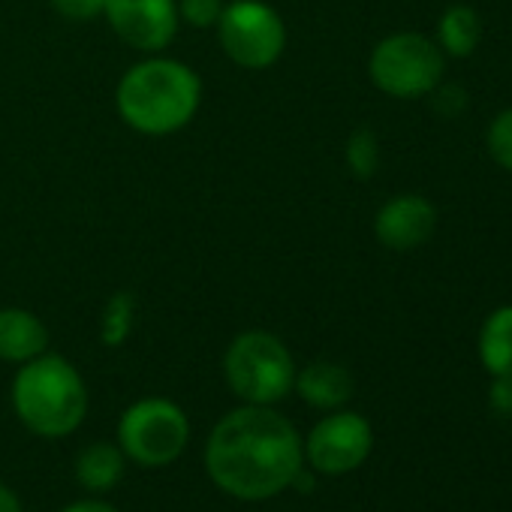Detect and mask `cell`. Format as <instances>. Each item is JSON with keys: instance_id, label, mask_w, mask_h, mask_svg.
I'll use <instances>...</instances> for the list:
<instances>
[{"instance_id": "7a4b0ae2", "label": "cell", "mask_w": 512, "mask_h": 512, "mask_svg": "<svg viewBox=\"0 0 512 512\" xmlns=\"http://www.w3.org/2000/svg\"><path fill=\"white\" fill-rule=\"evenodd\" d=\"M199 76L172 58H145L130 67L115 91L118 115L145 136H169L184 130L199 112Z\"/></svg>"}, {"instance_id": "52a82bcc", "label": "cell", "mask_w": 512, "mask_h": 512, "mask_svg": "<svg viewBox=\"0 0 512 512\" xmlns=\"http://www.w3.org/2000/svg\"><path fill=\"white\" fill-rule=\"evenodd\" d=\"M217 40L229 61L244 70H266L287 49V28L266 0H232L217 22Z\"/></svg>"}, {"instance_id": "8992f818", "label": "cell", "mask_w": 512, "mask_h": 512, "mask_svg": "<svg viewBox=\"0 0 512 512\" xmlns=\"http://www.w3.org/2000/svg\"><path fill=\"white\" fill-rule=\"evenodd\" d=\"M187 413L169 398H142L130 404L118 422V446L124 458L142 467H166L187 449Z\"/></svg>"}, {"instance_id": "2e32d148", "label": "cell", "mask_w": 512, "mask_h": 512, "mask_svg": "<svg viewBox=\"0 0 512 512\" xmlns=\"http://www.w3.org/2000/svg\"><path fill=\"white\" fill-rule=\"evenodd\" d=\"M133 323H136V296L127 293V290H121L103 308V317H100V341L106 347H121L130 338Z\"/></svg>"}, {"instance_id": "603a6c76", "label": "cell", "mask_w": 512, "mask_h": 512, "mask_svg": "<svg viewBox=\"0 0 512 512\" xmlns=\"http://www.w3.org/2000/svg\"><path fill=\"white\" fill-rule=\"evenodd\" d=\"M0 512H25L22 497L10 485H4V482H0Z\"/></svg>"}, {"instance_id": "9c48e42d", "label": "cell", "mask_w": 512, "mask_h": 512, "mask_svg": "<svg viewBox=\"0 0 512 512\" xmlns=\"http://www.w3.org/2000/svg\"><path fill=\"white\" fill-rule=\"evenodd\" d=\"M112 31L139 52H163L178 34V0H106Z\"/></svg>"}, {"instance_id": "9a60e30c", "label": "cell", "mask_w": 512, "mask_h": 512, "mask_svg": "<svg viewBox=\"0 0 512 512\" xmlns=\"http://www.w3.org/2000/svg\"><path fill=\"white\" fill-rule=\"evenodd\" d=\"M479 359L491 377H512V305L488 314L479 332Z\"/></svg>"}, {"instance_id": "30bf717a", "label": "cell", "mask_w": 512, "mask_h": 512, "mask_svg": "<svg viewBox=\"0 0 512 512\" xmlns=\"http://www.w3.org/2000/svg\"><path fill=\"white\" fill-rule=\"evenodd\" d=\"M434 226H437V211L419 193L392 196L374 217V232L380 244L398 253L422 247L431 238Z\"/></svg>"}, {"instance_id": "cb8c5ba5", "label": "cell", "mask_w": 512, "mask_h": 512, "mask_svg": "<svg viewBox=\"0 0 512 512\" xmlns=\"http://www.w3.org/2000/svg\"><path fill=\"white\" fill-rule=\"evenodd\" d=\"M61 512H118V509L112 503H106V500H76Z\"/></svg>"}, {"instance_id": "44dd1931", "label": "cell", "mask_w": 512, "mask_h": 512, "mask_svg": "<svg viewBox=\"0 0 512 512\" xmlns=\"http://www.w3.org/2000/svg\"><path fill=\"white\" fill-rule=\"evenodd\" d=\"M52 7L70 22H91L103 16L106 0H52Z\"/></svg>"}, {"instance_id": "ffe728a7", "label": "cell", "mask_w": 512, "mask_h": 512, "mask_svg": "<svg viewBox=\"0 0 512 512\" xmlns=\"http://www.w3.org/2000/svg\"><path fill=\"white\" fill-rule=\"evenodd\" d=\"M431 103H434V109H437V115H443V118H458L464 109H467V91L461 88V85H437L434 91H431Z\"/></svg>"}, {"instance_id": "5bb4252c", "label": "cell", "mask_w": 512, "mask_h": 512, "mask_svg": "<svg viewBox=\"0 0 512 512\" xmlns=\"http://www.w3.org/2000/svg\"><path fill=\"white\" fill-rule=\"evenodd\" d=\"M482 40V19L467 4H452L437 22V46L446 58H470Z\"/></svg>"}, {"instance_id": "7402d4cb", "label": "cell", "mask_w": 512, "mask_h": 512, "mask_svg": "<svg viewBox=\"0 0 512 512\" xmlns=\"http://www.w3.org/2000/svg\"><path fill=\"white\" fill-rule=\"evenodd\" d=\"M488 398H491V407H494V410L512 413V377H509V374L494 377V380H491V389H488Z\"/></svg>"}, {"instance_id": "277c9868", "label": "cell", "mask_w": 512, "mask_h": 512, "mask_svg": "<svg viewBox=\"0 0 512 512\" xmlns=\"http://www.w3.org/2000/svg\"><path fill=\"white\" fill-rule=\"evenodd\" d=\"M223 374L229 389L244 404H278L296 386V362L287 344L263 329L232 338L223 353Z\"/></svg>"}, {"instance_id": "5b68a950", "label": "cell", "mask_w": 512, "mask_h": 512, "mask_svg": "<svg viewBox=\"0 0 512 512\" xmlns=\"http://www.w3.org/2000/svg\"><path fill=\"white\" fill-rule=\"evenodd\" d=\"M443 67L446 55L440 46L413 31L380 40L368 58L371 82L395 100L428 97L443 82Z\"/></svg>"}, {"instance_id": "7c38bea8", "label": "cell", "mask_w": 512, "mask_h": 512, "mask_svg": "<svg viewBox=\"0 0 512 512\" xmlns=\"http://www.w3.org/2000/svg\"><path fill=\"white\" fill-rule=\"evenodd\" d=\"M311 407L317 410H341L353 398V374L335 362H311L308 368L296 371L293 386Z\"/></svg>"}, {"instance_id": "e0dca14e", "label": "cell", "mask_w": 512, "mask_h": 512, "mask_svg": "<svg viewBox=\"0 0 512 512\" xmlns=\"http://www.w3.org/2000/svg\"><path fill=\"white\" fill-rule=\"evenodd\" d=\"M347 166L356 178H371L380 166V142L371 130L359 127L356 133H350L347 148H344Z\"/></svg>"}, {"instance_id": "ba28073f", "label": "cell", "mask_w": 512, "mask_h": 512, "mask_svg": "<svg viewBox=\"0 0 512 512\" xmlns=\"http://www.w3.org/2000/svg\"><path fill=\"white\" fill-rule=\"evenodd\" d=\"M371 446H374L371 422L359 413L338 410L311 428L308 440L302 443V452H305V461L317 473L344 476L356 470L359 464H365V458L371 455Z\"/></svg>"}, {"instance_id": "3957f363", "label": "cell", "mask_w": 512, "mask_h": 512, "mask_svg": "<svg viewBox=\"0 0 512 512\" xmlns=\"http://www.w3.org/2000/svg\"><path fill=\"white\" fill-rule=\"evenodd\" d=\"M13 407L22 425L40 437L73 434L88 413V389L82 374L58 353L25 362L13 380Z\"/></svg>"}, {"instance_id": "4fadbf2b", "label": "cell", "mask_w": 512, "mask_h": 512, "mask_svg": "<svg viewBox=\"0 0 512 512\" xmlns=\"http://www.w3.org/2000/svg\"><path fill=\"white\" fill-rule=\"evenodd\" d=\"M124 476V452L118 443H91L76 458V479L85 491H112Z\"/></svg>"}, {"instance_id": "6da1fadb", "label": "cell", "mask_w": 512, "mask_h": 512, "mask_svg": "<svg viewBox=\"0 0 512 512\" xmlns=\"http://www.w3.org/2000/svg\"><path fill=\"white\" fill-rule=\"evenodd\" d=\"M305 464L302 437L293 422L266 407L229 410L208 434L205 470L211 482L238 500H269L293 485Z\"/></svg>"}, {"instance_id": "d6986e66", "label": "cell", "mask_w": 512, "mask_h": 512, "mask_svg": "<svg viewBox=\"0 0 512 512\" xmlns=\"http://www.w3.org/2000/svg\"><path fill=\"white\" fill-rule=\"evenodd\" d=\"M226 0H178V19L193 28H217Z\"/></svg>"}, {"instance_id": "8fae6325", "label": "cell", "mask_w": 512, "mask_h": 512, "mask_svg": "<svg viewBox=\"0 0 512 512\" xmlns=\"http://www.w3.org/2000/svg\"><path fill=\"white\" fill-rule=\"evenodd\" d=\"M49 347L46 323L25 308H0V359L25 365Z\"/></svg>"}, {"instance_id": "ac0fdd59", "label": "cell", "mask_w": 512, "mask_h": 512, "mask_svg": "<svg viewBox=\"0 0 512 512\" xmlns=\"http://www.w3.org/2000/svg\"><path fill=\"white\" fill-rule=\"evenodd\" d=\"M485 148L491 154V160L512 172V109H503L491 124H488V133H485Z\"/></svg>"}]
</instances>
